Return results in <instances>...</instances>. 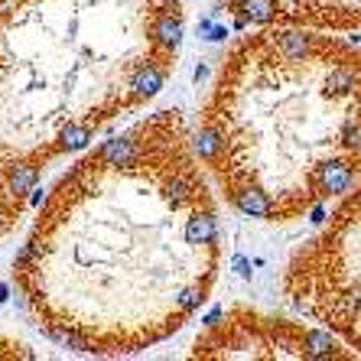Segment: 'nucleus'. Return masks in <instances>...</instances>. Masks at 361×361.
I'll return each instance as SVG.
<instances>
[{
	"label": "nucleus",
	"instance_id": "obj_6",
	"mask_svg": "<svg viewBox=\"0 0 361 361\" xmlns=\"http://www.w3.org/2000/svg\"><path fill=\"white\" fill-rule=\"evenodd\" d=\"M0 358H36V352L30 348L26 342H20V338H7V336H0Z\"/></svg>",
	"mask_w": 361,
	"mask_h": 361
},
{
	"label": "nucleus",
	"instance_id": "obj_2",
	"mask_svg": "<svg viewBox=\"0 0 361 361\" xmlns=\"http://www.w3.org/2000/svg\"><path fill=\"white\" fill-rule=\"evenodd\" d=\"M183 30V0L0 4V238L52 163L166 88Z\"/></svg>",
	"mask_w": 361,
	"mask_h": 361
},
{
	"label": "nucleus",
	"instance_id": "obj_4",
	"mask_svg": "<svg viewBox=\"0 0 361 361\" xmlns=\"http://www.w3.org/2000/svg\"><path fill=\"white\" fill-rule=\"evenodd\" d=\"M189 358H348L329 332L267 316L251 306H228L192 338Z\"/></svg>",
	"mask_w": 361,
	"mask_h": 361
},
{
	"label": "nucleus",
	"instance_id": "obj_5",
	"mask_svg": "<svg viewBox=\"0 0 361 361\" xmlns=\"http://www.w3.org/2000/svg\"><path fill=\"white\" fill-rule=\"evenodd\" d=\"M241 26L358 30L361 0H221Z\"/></svg>",
	"mask_w": 361,
	"mask_h": 361
},
{
	"label": "nucleus",
	"instance_id": "obj_7",
	"mask_svg": "<svg viewBox=\"0 0 361 361\" xmlns=\"http://www.w3.org/2000/svg\"><path fill=\"white\" fill-rule=\"evenodd\" d=\"M0 4H4V0H0Z\"/></svg>",
	"mask_w": 361,
	"mask_h": 361
},
{
	"label": "nucleus",
	"instance_id": "obj_3",
	"mask_svg": "<svg viewBox=\"0 0 361 361\" xmlns=\"http://www.w3.org/2000/svg\"><path fill=\"white\" fill-rule=\"evenodd\" d=\"M195 147L221 199L296 221L361 176V49L310 26H261L221 56Z\"/></svg>",
	"mask_w": 361,
	"mask_h": 361
},
{
	"label": "nucleus",
	"instance_id": "obj_1",
	"mask_svg": "<svg viewBox=\"0 0 361 361\" xmlns=\"http://www.w3.org/2000/svg\"><path fill=\"white\" fill-rule=\"evenodd\" d=\"M215 192L195 127L176 108L98 143L56 179L13 257L30 319L98 358L173 338L219 280Z\"/></svg>",
	"mask_w": 361,
	"mask_h": 361
}]
</instances>
